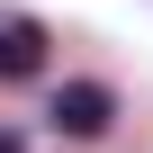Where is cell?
<instances>
[{"label": "cell", "instance_id": "3", "mask_svg": "<svg viewBox=\"0 0 153 153\" xmlns=\"http://www.w3.org/2000/svg\"><path fill=\"white\" fill-rule=\"evenodd\" d=\"M0 153H27V144H18V135H9V126H0Z\"/></svg>", "mask_w": 153, "mask_h": 153}, {"label": "cell", "instance_id": "2", "mask_svg": "<svg viewBox=\"0 0 153 153\" xmlns=\"http://www.w3.org/2000/svg\"><path fill=\"white\" fill-rule=\"evenodd\" d=\"M45 72V27L36 18H0V81H36Z\"/></svg>", "mask_w": 153, "mask_h": 153}, {"label": "cell", "instance_id": "1", "mask_svg": "<svg viewBox=\"0 0 153 153\" xmlns=\"http://www.w3.org/2000/svg\"><path fill=\"white\" fill-rule=\"evenodd\" d=\"M108 117H117V99H108L99 81H63V90H54V126H63V135H108Z\"/></svg>", "mask_w": 153, "mask_h": 153}]
</instances>
